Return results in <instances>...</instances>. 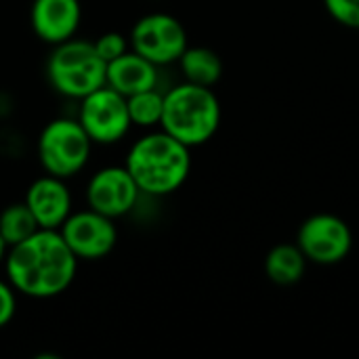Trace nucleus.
I'll return each mask as SVG.
<instances>
[{
    "label": "nucleus",
    "mask_w": 359,
    "mask_h": 359,
    "mask_svg": "<svg viewBox=\"0 0 359 359\" xmlns=\"http://www.w3.org/2000/svg\"><path fill=\"white\" fill-rule=\"evenodd\" d=\"M219 126L221 101L210 86L183 80L164 93V114L160 128L187 147H200L208 143L217 135Z\"/></svg>",
    "instance_id": "7ed1b4c3"
},
{
    "label": "nucleus",
    "mask_w": 359,
    "mask_h": 359,
    "mask_svg": "<svg viewBox=\"0 0 359 359\" xmlns=\"http://www.w3.org/2000/svg\"><path fill=\"white\" fill-rule=\"evenodd\" d=\"M59 233L78 261L105 259L118 244V227L114 219L93 208L74 210L59 227Z\"/></svg>",
    "instance_id": "1a4fd4ad"
},
{
    "label": "nucleus",
    "mask_w": 359,
    "mask_h": 359,
    "mask_svg": "<svg viewBox=\"0 0 359 359\" xmlns=\"http://www.w3.org/2000/svg\"><path fill=\"white\" fill-rule=\"evenodd\" d=\"M126 105H128V116H130L133 126L156 128L160 126L162 114H164V93H160L158 88L141 90V93L126 97Z\"/></svg>",
    "instance_id": "f3484780"
},
{
    "label": "nucleus",
    "mask_w": 359,
    "mask_h": 359,
    "mask_svg": "<svg viewBox=\"0 0 359 359\" xmlns=\"http://www.w3.org/2000/svg\"><path fill=\"white\" fill-rule=\"evenodd\" d=\"M93 46L95 50L99 53V57L109 63L114 59H118L120 55H124L128 48H130V40L124 36V34H118V32H105L101 34L99 38L93 40Z\"/></svg>",
    "instance_id": "a211bd4d"
},
{
    "label": "nucleus",
    "mask_w": 359,
    "mask_h": 359,
    "mask_svg": "<svg viewBox=\"0 0 359 359\" xmlns=\"http://www.w3.org/2000/svg\"><path fill=\"white\" fill-rule=\"evenodd\" d=\"M80 21V0H34L29 8V23L34 34L50 46L74 38Z\"/></svg>",
    "instance_id": "f8f14e48"
},
{
    "label": "nucleus",
    "mask_w": 359,
    "mask_h": 359,
    "mask_svg": "<svg viewBox=\"0 0 359 359\" xmlns=\"http://www.w3.org/2000/svg\"><path fill=\"white\" fill-rule=\"evenodd\" d=\"M297 246L303 250L307 261L316 265H337L349 257L353 248V233L341 217L318 212L303 221Z\"/></svg>",
    "instance_id": "6e6552de"
},
{
    "label": "nucleus",
    "mask_w": 359,
    "mask_h": 359,
    "mask_svg": "<svg viewBox=\"0 0 359 359\" xmlns=\"http://www.w3.org/2000/svg\"><path fill=\"white\" fill-rule=\"evenodd\" d=\"M124 166L141 196L164 198L187 181L191 172V147L162 128L151 130L130 145Z\"/></svg>",
    "instance_id": "f03ea898"
},
{
    "label": "nucleus",
    "mask_w": 359,
    "mask_h": 359,
    "mask_svg": "<svg viewBox=\"0 0 359 359\" xmlns=\"http://www.w3.org/2000/svg\"><path fill=\"white\" fill-rule=\"evenodd\" d=\"M307 263V257L297 244H278L265 257V273L278 286H292L305 276Z\"/></svg>",
    "instance_id": "2eb2a0df"
},
{
    "label": "nucleus",
    "mask_w": 359,
    "mask_h": 359,
    "mask_svg": "<svg viewBox=\"0 0 359 359\" xmlns=\"http://www.w3.org/2000/svg\"><path fill=\"white\" fill-rule=\"evenodd\" d=\"M158 65L145 59L143 55L135 53L133 48H128L118 59L109 61L105 67V84L124 97L158 88Z\"/></svg>",
    "instance_id": "ddd939ff"
},
{
    "label": "nucleus",
    "mask_w": 359,
    "mask_h": 359,
    "mask_svg": "<svg viewBox=\"0 0 359 359\" xmlns=\"http://www.w3.org/2000/svg\"><path fill=\"white\" fill-rule=\"evenodd\" d=\"M23 202L32 210L40 229H59L74 212L69 185L65 183V179L48 172L29 183Z\"/></svg>",
    "instance_id": "9b49d317"
},
{
    "label": "nucleus",
    "mask_w": 359,
    "mask_h": 359,
    "mask_svg": "<svg viewBox=\"0 0 359 359\" xmlns=\"http://www.w3.org/2000/svg\"><path fill=\"white\" fill-rule=\"evenodd\" d=\"M78 122L90 137L93 145H114L122 141L133 126L126 97L107 84L80 99Z\"/></svg>",
    "instance_id": "423d86ee"
},
{
    "label": "nucleus",
    "mask_w": 359,
    "mask_h": 359,
    "mask_svg": "<svg viewBox=\"0 0 359 359\" xmlns=\"http://www.w3.org/2000/svg\"><path fill=\"white\" fill-rule=\"evenodd\" d=\"M17 313V290L11 286V282L0 278V330L13 322Z\"/></svg>",
    "instance_id": "aec40b11"
},
{
    "label": "nucleus",
    "mask_w": 359,
    "mask_h": 359,
    "mask_svg": "<svg viewBox=\"0 0 359 359\" xmlns=\"http://www.w3.org/2000/svg\"><path fill=\"white\" fill-rule=\"evenodd\" d=\"M177 63L181 67L183 80L191 84L212 88L223 76V61L208 46H187Z\"/></svg>",
    "instance_id": "4468645a"
},
{
    "label": "nucleus",
    "mask_w": 359,
    "mask_h": 359,
    "mask_svg": "<svg viewBox=\"0 0 359 359\" xmlns=\"http://www.w3.org/2000/svg\"><path fill=\"white\" fill-rule=\"evenodd\" d=\"M38 223L27 208L25 202H13L2 208L0 212V236L6 242V246H15L23 240H27L34 231H38Z\"/></svg>",
    "instance_id": "dca6fc26"
},
{
    "label": "nucleus",
    "mask_w": 359,
    "mask_h": 359,
    "mask_svg": "<svg viewBox=\"0 0 359 359\" xmlns=\"http://www.w3.org/2000/svg\"><path fill=\"white\" fill-rule=\"evenodd\" d=\"M6 250H8V246H6V242L2 240V236H0V265L4 263V257H6Z\"/></svg>",
    "instance_id": "412c9836"
},
{
    "label": "nucleus",
    "mask_w": 359,
    "mask_h": 359,
    "mask_svg": "<svg viewBox=\"0 0 359 359\" xmlns=\"http://www.w3.org/2000/svg\"><path fill=\"white\" fill-rule=\"evenodd\" d=\"M141 198V191L126 170V166H105L99 168L86 185L88 208L109 217L120 219L128 215Z\"/></svg>",
    "instance_id": "9d476101"
},
{
    "label": "nucleus",
    "mask_w": 359,
    "mask_h": 359,
    "mask_svg": "<svg viewBox=\"0 0 359 359\" xmlns=\"http://www.w3.org/2000/svg\"><path fill=\"white\" fill-rule=\"evenodd\" d=\"M78 263L59 229H38L6 250L2 267L17 294L44 301L72 286Z\"/></svg>",
    "instance_id": "f257e3e1"
},
{
    "label": "nucleus",
    "mask_w": 359,
    "mask_h": 359,
    "mask_svg": "<svg viewBox=\"0 0 359 359\" xmlns=\"http://www.w3.org/2000/svg\"><path fill=\"white\" fill-rule=\"evenodd\" d=\"M324 6L341 25L359 29V0H324Z\"/></svg>",
    "instance_id": "6ab92c4d"
},
{
    "label": "nucleus",
    "mask_w": 359,
    "mask_h": 359,
    "mask_svg": "<svg viewBox=\"0 0 359 359\" xmlns=\"http://www.w3.org/2000/svg\"><path fill=\"white\" fill-rule=\"evenodd\" d=\"M93 141L78 122V118H55L38 137V160L44 172L72 179L90 158Z\"/></svg>",
    "instance_id": "39448f33"
},
{
    "label": "nucleus",
    "mask_w": 359,
    "mask_h": 359,
    "mask_svg": "<svg viewBox=\"0 0 359 359\" xmlns=\"http://www.w3.org/2000/svg\"><path fill=\"white\" fill-rule=\"evenodd\" d=\"M130 48L158 67L177 63L189 46L183 23L168 13H147L130 29Z\"/></svg>",
    "instance_id": "0eeeda50"
},
{
    "label": "nucleus",
    "mask_w": 359,
    "mask_h": 359,
    "mask_svg": "<svg viewBox=\"0 0 359 359\" xmlns=\"http://www.w3.org/2000/svg\"><path fill=\"white\" fill-rule=\"evenodd\" d=\"M105 67L93 40L74 36L53 46L46 59V78L61 97L80 101L105 84Z\"/></svg>",
    "instance_id": "20e7f679"
}]
</instances>
